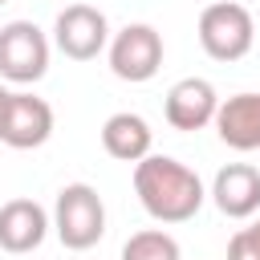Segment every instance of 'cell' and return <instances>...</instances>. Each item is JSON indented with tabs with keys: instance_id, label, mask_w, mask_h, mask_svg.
Instances as JSON below:
<instances>
[{
	"instance_id": "obj_1",
	"label": "cell",
	"mask_w": 260,
	"mask_h": 260,
	"mask_svg": "<svg viewBox=\"0 0 260 260\" xmlns=\"http://www.w3.org/2000/svg\"><path fill=\"white\" fill-rule=\"evenodd\" d=\"M134 195L158 223H187L203 207V183L171 154H146L134 162Z\"/></svg>"
},
{
	"instance_id": "obj_2",
	"label": "cell",
	"mask_w": 260,
	"mask_h": 260,
	"mask_svg": "<svg viewBox=\"0 0 260 260\" xmlns=\"http://www.w3.org/2000/svg\"><path fill=\"white\" fill-rule=\"evenodd\" d=\"M53 232L69 252H85L106 236V203L89 183H69L53 203Z\"/></svg>"
},
{
	"instance_id": "obj_3",
	"label": "cell",
	"mask_w": 260,
	"mask_h": 260,
	"mask_svg": "<svg viewBox=\"0 0 260 260\" xmlns=\"http://www.w3.org/2000/svg\"><path fill=\"white\" fill-rule=\"evenodd\" d=\"M256 41L252 12L232 0H211L199 12V45L211 61H240Z\"/></svg>"
},
{
	"instance_id": "obj_4",
	"label": "cell",
	"mask_w": 260,
	"mask_h": 260,
	"mask_svg": "<svg viewBox=\"0 0 260 260\" xmlns=\"http://www.w3.org/2000/svg\"><path fill=\"white\" fill-rule=\"evenodd\" d=\"M49 69V41L32 20H12L0 28V77L16 85L41 81Z\"/></svg>"
},
{
	"instance_id": "obj_5",
	"label": "cell",
	"mask_w": 260,
	"mask_h": 260,
	"mask_svg": "<svg viewBox=\"0 0 260 260\" xmlns=\"http://www.w3.org/2000/svg\"><path fill=\"white\" fill-rule=\"evenodd\" d=\"M110 69L122 81H150L162 69V32L154 24H126L110 41Z\"/></svg>"
},
{
	"instance_id": "obj_6",
	"label": "cell",
	"mask_w": 260,
	"mask_h": 260,
	"mask_svg": "<svg viewBox=\"0 0 260 260\" xmlns=\"http://www.w3.org/2000/svg\"><path fill=\"white\" fill-rule=\"evenodd\" d=\"M53 41H57V49L69 61H93L106 49V41H110L106 12L93 8V4H69L65 12H57Z\"/></svg>"
},
{
	"instance_id": "obj_7",
	"label": "cell",
	"mask_w": 260,
	"mask_h": 260,
	"mask_svg": "<svg viewBox=\"0 0 260 260\" xmlns=\"http://www.w3.org/2000/svg\"><path fill=\"white\" fill-rule=\"evenodd\" d=\"M53 134V110L37 93H8L4 122H0V142L12 150H32L45 146Z\"/></svg>"
},
{
	"instance_id": "obj_8",
	"label": "cell",
	"mask_w": 260,
	"mask_h": 260,
	"mask_svg": "<svg viewBox=\"0 0 260 260\" xmlns=\"http://www.w3.org/2000/svg\"><path fill=\"white\" fill-rule=\"evenodd\" d=\"M167 122L175 130H203L215 110H219V98H215V85L203 81V77H183L167 89Z\"/></svg>"
},
{
	"instance_id": "obj_9",
	"label": "cell",
	"mask_w": 260,
	"mask_h": 260,
	"mask_svg": "<svg viewBox=\"0 0 260 260\" xmlns=\"http://www.w3.org/2000/svg\"><path fill=\"white\" fill-rule=\"evenodd\" d=\"M211 199L228 219L256 215L260 211V171L252 162H228L211 183Z\"/></svg>"
},
{
	"instance_id": "obj_10",
	"label": "cell",
	"mask_w": 260,
	"mask_h": 260,
	"mask_svg": "<svg viewBox=\"0 0 260 260\" xmlns=\"http://www.w3.org/2000/svg\"><path fill=\"white\" fill-rule=\"evenodd\" d=\"M49 215L37 199H8L0 207V248L4 252H32L49 236Z\"/></svg>"
},
{
	"instance_id": "obj_11",
	"label": "cell",
	"mask_w": 260,
	"mask_h": 260,
	"mask_svg": "<svg viewBox=\"0 0 260 260\" xmlns=\"http://www.w3.org/2000/svg\"><path fill=\"white\" fill-rule=\"evenodd\" d=\"M215 134L232 150H260V93H236L215 110Z\"/></svg>"
},
{
	"instance_id": "obj_12",
	"label": "cell",
	"mask_w": 260,
	"mask_h": 260,
	"mask_svg": "<svg viewBox=\"0 0 260 260\" xmlns=\"http://www.w3.org/2000/svg\"><path fill=\"white\" fill-rule=\"evenodd\" d=\"M102 146L118 162H142L150 154V126H146V118H138L130 110L110 114L106 126H102Z\"/></svg>"
},
{
	"instance_id": "obj_13",
	"label": "cell",
	"mask_w": 260,
	"mask_h": 260,
	"mask_svg": "<svg viewBox=\"0 0 260 260\" xmlns=\"http://www.w3.org/2000/svg\"><path fill=\"white\" fill-rule=\"evenodd\" d=\"M122 260H179V240L162 228H146L134 232L122 244Z\"/></svg>"
},
{
	"instance_id": "obj_14",
	"label": "cell",
	"mask_w": 260,
	"mask_h": 260,
	"mask_svg": "<svg viewBox=\"0 0 260 260\" xmlns=\"http://www.w3.org/2000/svg\"><path fill=\"white\" fill-rule=\"evenodd\" d=\"M228 260H260V248H256V240H252L244 228L228 240Z\"/></svg>"
},
{
	"instance_id": "obj_15",
	"label": "cell",
	"mask_w": 260,
	"mask_h": 260,
	"mask_svg": "<svg viewBox=\"0 0 260 260\" xmlns=\"http://www.w3.org/2000/svg\"><path fill=\"white\" fill-rule=\"evenodd\" d=\"M244 232H248V236H252V240H256V248H260V219H256V223H252V228H244Z\"/></svg>"
},
{
	"instance_id": "obj_16",
	"label": "cell",
	"mask_w": 260,
	"mask_h": 260,
	"mask_svg": "<svg viewBox=\"0 0 260 260\" xmlns=\"http://www.w3.org/2000/svg\"><path fill=\"white\" fill-rule=\"evenodd\" d=\"M4 106H8V89L0 85V122H4Z\"/></svg>"
},
{
	"instance_id": "obj_17",
	"label": "cell",
	"mask_w": 260,
	"mask_h": 260,
	"mask_svg": "<svg viewBox=\"0 0 260 260\" xmlns=\"http://www.w3.org/2000/svg\"><path fill=\"white\" fill-rule=\"evenodd\" d=\"M0 4H8V0H0Z\"/></svg>"
}]
</instances>
